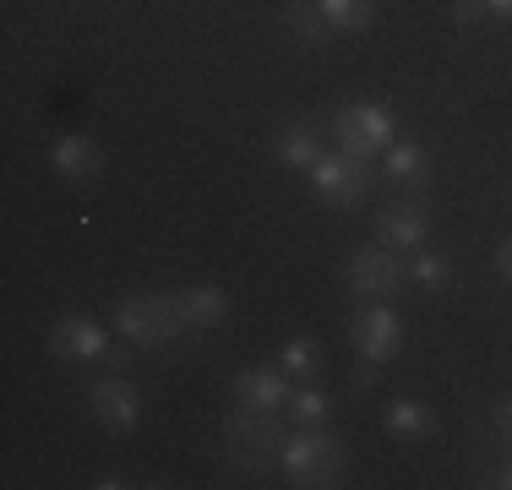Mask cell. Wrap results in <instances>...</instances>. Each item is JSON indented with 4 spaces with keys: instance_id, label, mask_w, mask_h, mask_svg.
<instances>
[{
    "instance_id": "cell-18",
    "label": "cell",
    "mask_w": 512,
    "mask_h": 490,
    "mask_svg": "<svg viewBox=\"0 0 512 490\" xmlns=\"http://www.w3.org/2000/svg\"><path fill=\"white\" fill-rule=\"evenodd\" d=\"M333 33H365L376 22V0H316Z\"/></svg>"
},
{
    "instance_id": "cell-11",
    "label": "cell",
    "mask_w": 512,
    "mask_h": 490,
    "mask_svg": "<svg viewBox=\"0 0 512 490\" xmlns=\"http://www.w3.org/2000/svg\"><path fill=\"white\" fill-rule=\"evenodd\" d=\"M88 403L109 431H131V425L142 420V392L131 387L126 376H104L99 387H88Z\"/></svg>"
},
{
    "instance_id": "cell-8",
    "label": "cell",
    "mask_w": 512,
    "mask_h": 490,
    "mask_svg": "<svg viewBox=\"0 0 512 490\" xmlns=\"http://www.w3.org/2000/svg\"><path fill=\"white\" fill-rule=\"evenodd\" d=\"M376 240L393 245L398 256H414L425 240H431V213H425V202H414V196L387 202L382 213H376Z\"/></svg>"
},
{
    "instance_id": "cell-26",
    "label": "cell",
    "mask_w": 512,
    "mask_h": 490,
    "mask_svg": "<svg viewBox=\"0 0 512 490\" xmlns=\"http://www.w3.org/2000/svg\"><path fill=\"white\" fill-rule=\"evenodd\" d=\"M496 485H502V490H512V458L502 463V469H496Z\"/></svg>"
},
{
    "instance_id": "cell-5",
    "label": "cell",
    "mask_w": 512,
    "mask_h": 490,
    "mask_svg": "<svg viewBox=\"0 0 512 490\" xmlns=\"http://www.w3.org/2000/svg\"><path fill=\"white\" fill-rule=\"evenodd\" d=\"M306 180H311V191L322 196L327 207H344V213H349V207H360L365 196H371V180L376 175H371V164H365V158H349L344 147H327V153L311 164Z\"/></svg>"
},
{
    "instance_id": "cell-10",
    "label": "cell",
    "mask_w": 512,
    "mask_h": 490,
    "mask_svg": "<svg viewBox=\"0 0 512 490\" xmlns=\"http://www.w3.org/2000/svg\"><path fill=\"white\" fill-rule=\"evenodd\" d=\"M50 354L55 360H109V333L93 316H66V322H55L50 333Z\"/></svg>"
},
{
    "instance_id": "cell-14",
    "label": "cell",
    "mask_w": 512,
    "mask_h": 490,
    "mask_svg": "<svg viewBox=\"0 0 512 490\" xmlns=\"http://www.w3.org/2000/svg\"><path fill=\"white\" fill-rule=\"evenodd\" d=\"M273 153H278V164H284V169L311 175V164L327 153V147H322V131H316V126H284L273 137Z\"/></svg>"
},
{
    "instance_id": "cell-2",
    "label": "cell",
    "mask_w": 512,
    "mask_h": 490,
    "mask_svg": "<svg viewBox=\"0 0 512 490\" xmlns=\"http://www.w3.org/2000/svg\"><path fill=\"white\" fill-rule=\"evenodd\" d=\"M344 463H349L344 441L327 436L322 425H295L284 436V447H278V469L295 485H333L344 474Z\"/></svg>"
},
{
    "instance_id": "cell-23",
    "label": "cell",
    "mask_w": 512,
    "mask_h": 490,
    "mask_svg": "<svg viewBox=\"0 0 512 490\" xmlns=\"http://www.w3.org/2000/svg\"><path fill=\"white\" fill-rule=\"evenodd\" d=\"M496 278H502V284H512V240L496 245Z\"/></svg>"
},
{
    "instance_id": "cell-12",
    "label": "cell",
    "mask_w": 512,
    "mask_h": 490,
    "mask_svg": "<svg viewBox=\"0 0 512 490\" xmlns=\"http://www.w3.org/2000/svg\"><path fill=\"white\" fill-rule=\"evenodd\" d=\"M50 164H55L60 180H93L104 158H99V142H93L88 131H66V137L50 147Z\"/></svg>"
},
{
    "instance_id": "cell-3",
    "label": "cell",
    "mask_w": 512,
    "mask_h": 490,
    "mask_svg": "<svg viewBox=\"0 0 512 490\" xmlns=\"http://www.w3.org/2000/svg\"><path fill=\"white\" fill-rule=\"evenodd\" d=\"M289 425L278 420L273 409H246V403H235V414L224 420V441H229V458L240 463V469L262 474L278 463V447H284Z\"/></svg>"
},
{
    "instance_id": "cell-22",
    "label": "cell",
    "mask_w": 512,
    "mask_h": 490,
    "mask_svg": "<svg viewBox=\"0 0 512 490\" xmlns=\"http://www.w3.org/2000/svg\"><path fill=\"white\" fill-rule=\"evenodd\" d=\"M480 17H491V11H485V0H458V6H453V22H458V28H474Z\"/></svg>"
},
{
    "instance_id": "cell-25",
    "label": "cell",
    "mask_w": 512,
    "mask_h": 490,
    "mask_svg": "<svg viewBox=\"0 0 512 490\" xmlns=\"http://www.w3.org/2000/svg\"><path fill=\"white\" fill-rule=\"evenodd\" d=\"M485 11H491V17H502V22H512V0H485Z\"/></svg>"
},
{
    "instance_id": "cell-20",
    "label": "cell",
    "mask_w": 512,
    "mask_h": 490,
    "mask_svg": "<svg viewBox=\"0 0 512 490\" xmlns=\"http://www.w3.org/2000/svg\"><path fill=\"white\" fill-rule=\"evenodd\" d=\"M278 365H284L295 382H316V371H322V349H316V338H284Z\"/></svg>"
},
{
    "instance_id": "cell-17",
    "label": "cell",
    "mask_w": 512,
    "mask_h": 490,
    "mask_svg": "<svg viewBox=\"0 0 512 490\" xmlns=\"http://www.w3.org/2000/svg\"><path fill=\"white\" fill-rule=\"evenodd\" d=\"M327 409H333V398H327L322 382H295V392H289V403H284L289 425H322Z\"/></svg>"
},
{
    "instance_id": "cell-16",
    "label": "cell",
    "mask_w": 512,
    "mask_h": 490,
    "mask_svg": "<svg viewBox=\"0 0 512 490\" xmlns=\"http://www.w3.org/2000/svg\"><path fill=\"white\" fill-rule=\"evenodd\" d=\"M382 425H387V436H393V441H425L436 431V414L425 409L420 398H393V403H387V414H382Z\"/></svg>"
},
{
    "instance_id": "cell-7",
    "label": "cell",
    "mask_w": 512,
    "mask_h": 490,
    "mask_svg": "<svg viewBox=\"0 0 512 490\" xmlns=\"http://www.w3.org/2000/svg\"><path fill=\"white\" fill-rule=\"evenodd\" d=\"M349 343L360 349V360L387 365L398 349H404V322L387 300H365L355 316H349Z\"/></svg>"
},
{
    "instance_id": "cell-1",
    "label": "cell",
    "mask_w": 512,
    "mask_h": 490,
    "mask_svg": "<svg viewBox=\"0 0 512 490\" xmlns=\"http://www.w3.org/2000/svg\"><path fill=\"white\" fill-rule=\"evenodd\" d=\"M115 333L131 343V349H158V343H175L191 333L186 305L180 294H126L115 305Z\"/></svg>"
},
{
    "instance_id": "cell-9",
    "label": "cell",
    "mask_w": 512,
    "mask_h": 490,
    "mask_svg": "<svg viewBox=\"0 0 512 490\" xmlns=\"http://www.w3.org/2000/svg\"><path fill=\"white\" fill-rule=\"evenodd\" d=\"M289 392H295V376L284 371V365H246V371L235 376V403H246V409H284Z\"/></svg>"
},
{
    "instance_id": "cell-13",
    "label": "cell",
    "mask_w": 512,
    "mask_h": 490,
    "mask_svg": "<svg viewBox=\"0 0 512 490\" xmlns=\"http://www.w3.org/2000/svg\"><path fill=\"white\" fill-rule=\"evenodd\" d=\"M382 180H393V186H404V191H420L425 180H431V153H425V142H393L387 147Z\"/></svg>"
},
{
    "instance_id": "cell-15",
    "label": "cell",
    "mask_w": 512,
    "mask_h": 490,
    "mask_svg": "<svg viewBox=\"0 0 512 490\" xmlns=\"http://www.w3.org/2000/svg\"><path fill=\"white\" fill-rule=\"evenodd\" d=\"M180 305H186L191 333H207V327H224L229 322V289H218V284L186 289V294H180Z\"/></svg>"
},
{
    "instance_id": "cell-24",
    "label": "cell",
    "mask_w": 512,
    "mask_h": 490,
    "mask_svg": "<svg viewBox=\"0 0 512 490\" xmlns=\"http://www.w3.org/2000/svg\"><path fill=\"white\" fill-rule=\"evenodd\" d=\"M496 436H507V441H512V398H507V403H496Z\"/></svg>"
},
{
    "instance_id": "cell-4",
    "label": "cell",
    "mask_w": 512,
    "mask_h": 490,
    "mask_svg": "<svg viewBox=\"0 0 512 490\" xmlns=\"http://www.w3.org/2000/svg\"><path fill=\"white\" fill-rule=\"evenodd\" d=\"M333 142L344 147L349 158H382L387 147L398 142V115L387 104H344L333 115Z\"/></svg>"
},
{
    "instance_id": "cell-21",
    "label": "cell",
    "mask_w": 512,
    "mask_h": 490,
    "mask_svg": "<svg viewBox=\"0 0 512 490\" xmlns=\"http://www.w3.org/2000/svg\"><path fill=\"white\" fill-rule=\"evenodd\" d=\"M409 284H420V289H447L453 284V267H447V256L442 251H414L409 256Z\"/></svg>"
},
{
    "instance_id": "cell-19",
    "label": "cell",
    "mask_w": 512,
    "mask_h": 490,
    "mask_svg": "<svg viewBox=\"0 0 512 490\" xmlns=\"http://www.w3.org/2000/svg\"><path fill=\"white\" fill-rule=\"evenodd\" d=\"M284 22L295 28L300 44H327V39H333V22L322 17V6H316V0H295V6L284 11Z\"/></svg>"
},
{
    "instance_id": "cell-6",
    "label": "cell",
    "mask_w": 512,
    "mask_h": 490,
    "mask_svg": "<svg viewBox=\"0 0 512 490\" xmlns=\"http://www.w3.org/2000/svg\"><path fill=\"white\" fill-rule=\"evenodd\" d=\"M344 278H349V289H355L360 300H393V294L409 284V256H398L393 245L371 240L344 262Z\"/></svg>"
}]
</instances>
